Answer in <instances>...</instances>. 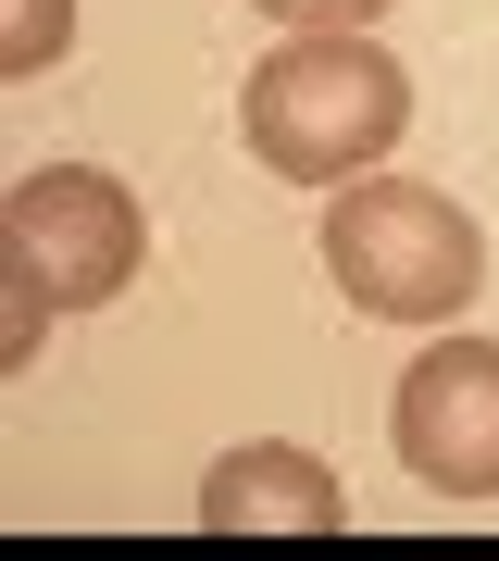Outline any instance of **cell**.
<instances>
[{"label": "cell", "mask_w": 499, "mask_h": 561, "mask_svg": "<svg viewBox=\"0 0 499 561\" xmlns=\"http://www.w3.org/2000/svg\"><path fill=\"white\" fill-rule=\"evenodd\" d=\"M250 13H275V25H299V38H325V25H375L387 0H250Z\"/></svg>", "instance_id": "7"}, {"label": "cell", "mask_w": 499, "mask_h": 561, "mask_svg": "<svg viewBox=\"0 0 499 561\" xmlns=\"http://www.w3.org/2000/svg\"><path fill=\"white\" fill-rule=\"evenodd\" d=\"M138 250H150V225H138V201H125L113 175H88V162H38L13 201H0V287H13L0 350L25 362V337H38L50 312L113 300V287L138 275Z\"/></svg>", "instance_id": "3"}, {"label": "cell", "mask_w": 499, "mask_h": 561, "mask_svg": "<svg viewBox=\"0 0 499 561\" xmlns=\"http://www.w3.org/2000/svg\"><path fill=\"white\" fill-rule=\"evenodd\" d=\"M399 461L438 500H499V337H450L399 375Z\"/></svg>", "instance_id": "4"}, {"label": "cell", "mask_w": 499, "mask_h": 561, "mask_svg": "<svg viewBox=\"0 0 499 561\" xmlns=\"http://www.w3.org/2000/svg\"><path fill=\"white\" fill-rule=\"evenodd\" d=\"M200 524H213V537H338L350 486L325 474L313 449L262 437V449H225L213 474H200Z\"/></svg>", "instance_id": "5"}, {"label": "cell", "mask_w": 499, "mask_h": 561, "mask_svg": "<svg viewBox=\"0 0 499 561\" xmlns=\"http://www.w3.org/2000/svg\"><path fill=\"white\" fill-rule=\"evenodd\" d=\"M250 150L275 162L287 187H350L362 162L399 150V125H412V76L362 38V25H325V38H287L275 62L250 76Z\"/></svg>", "instance_id": "1"}, {"label": "cell", "mask_w": 499, "mask_h": 561, "mask_svg": "<svg viewBox=\"0 0 499 561\" xmlns=\"http://www.w3.org/2000/svg\"><path fill=\"white\" fill-rule=\"evenodd\" d=\"M325 275L387 324H450L487 287V238L424 175H350V201H325Z\"/></svg>", "instance_id": "2"}, {"label": "cell", "mask_w": 499, "mask_h": 561, "mask_svg": "<svg viewBox=\"0 0 499 561\" xmlns=\"http://www.w3.org/2000/svg\"><path fill=\"white\" fill-rule=\"evenodd\" d=\"M63 38H76V0H13L0 62H13V76H38V62H63Z\"/></svg>", "instance_id": "6"}]
</instances>
